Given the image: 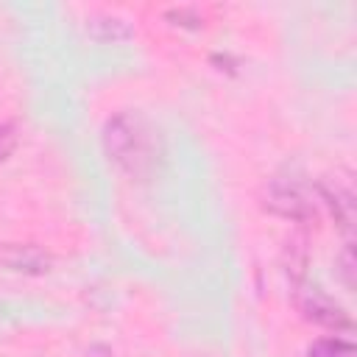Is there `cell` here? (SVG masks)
Wrapping results in <instances>:
<instances>
[{
	"label": "cell",
	"mask_w": 357,
	"mask_h": 357,
	"mask_svg": "<svg viewBox=\"0 0 357 357\" xmlns=\"http://www.w3.org/2000/svg\"><path fill=\"white\" fill-rule=\"evenodd\" d=\"M165 17L170 20V25H173V28H187V31H198V28L204 25L195 8H170V11L165 14Z\"/></svg>",
	"instance_id": "obj_10"
},
{
	"label": "cell",
	"mask_w": 357,
	"mask_h": 357,
	"mask_svg": "<svg viewBox=\"0 0 357 357\" xmlns=\"http://www.w3.org/2000/svg\"><path fill=\"white\" fill-rule=\"evenodd\" d=\"M56 268L53 251L39 243L28 240H8L0 243V271L17 276H47Z\"/></svg>",
	"instance_id": "obj_5"
},
{
	"label": "cell",
	"mask_w": 357,
	"mask_h": 357,
	"mask_svg": "<svg viewBox=\"0 0 357 357\" xmlns=\"http://www.w3.org/2000/svg\"><path fill=\"white\" fill-rule=\"evenodd\" d=\"M100 148L106 162L134 184L156 178L162 165V134L139 109H120L106 117L100 128Z\"/></svg>",
	"instance_id": "obj_1"
},
{
	"label": "cell",
	"mask_w": 357,
	"mask_h": 357,
	"mask_svg": "<svg viewBox=\"0 0 357 357\" xmlns=\"http://www.w3.org/2000/svg\"><path fill=\"white\" fill-rule=\"evenodd\" d=\"M293 301H296V310L301 312V318L307 324H315V326L329 329L335 335L337 332H351V326H354L349 310L318 284H310V282L298 284L293 290Z\"/></svg>",
	"instance_id": "obj_3"
},
{
	"label": "cell",
	"mask_w": 357,
	"mask_h": 357,
	"mask_svg": "<svg viewBox=\"0 0 357 357\" xmlns=\"http://www.w3.org/2000/svg\"><path fill=\"white\" fill-rule=\"evenodd\" d=\"M354 245H351V240H346L343 243V248L335 254V276L340 279V284L346 287V290H354Z\"/></svg>",
	"instance_id": "obj_9"
},
{
	"label": "cell",
	"mask_w": 357,
	"mask_h": 357,
	"mask_svg": "<svg viewBox=\"0 0 357 357\" xmlns=\"http://www.w3.org/2000/svg\"><path fill=\"white\" fill-rule=\"evenodd\" d=\"M84 357H114V351H112L106 343H92Z\"/></svg>",
	"instance_id": "obj_12"
},
{
	"label": "cell",
	"mask_w": 357,
	"mask_h": 357,
	"mask_svg": "<svg viewBox=\"0 0 357 357\" xmlns=\"http://www.w3.org/2000/svg\"><path fill=\"white\" fill-rule=\"evenodd\" d=\"M259 204L268 215L290 220L298 229H310L318 220V206L310 190L296 178H284V176L271 178L259 192Z\"/></svg>",
	"instance_id": "obj_2"
},
{
	"label": "cell",
	"mask_w": 357,
	"mask_h": 357,
	"mask_svg": "<svg viewBox=\"0 0 357 357\" xmlns=\"http://www.w3.org/2000/svg\"><path fill=\"white\" fill-rule=\"evenodd\" d=\"M84 31L89 39L100 42V45H117L134 36V25L117 14H92L84 22Z\"/></svg>",
	"instance_id": "obj_7"
},
{
	"label": "cell",
	"mask_w": 357,
	"mask_h": 357,
	"mask_svg": "<svg viewBox=\"0 0 357 357\" xmlns=\"http://www.w3.org/2000/svg\"><path fill=\"white\" fill-rule=\"evenodd\" d=\"M282 271H284V279H287L290 290H296L298 284L307 282V271H310V237H307V229H296L293 234L284 237Z\"/></svg>",
	"instance_id": "obj_6"
},
{
	"label": "cell",
	"mask_w": 357,
	"mask_h": 357,
	"mask_svg": "<svg viewBox=\"0 0 357 357\" xmlns=\"http://www.w3.org/2000/svg\"><path fill=\"white\" fill-rule=\"evenodd\" d=\"M304 357H357V349L349 337H340V335H326V337H318L307 346Z\"/></svg>",
	"instance_id": "obj_8"
},
{
	"label": "cell",
	"mask_w": 357,
	"mask_h": 357,
	"mask_svg": "<svg viewBox=\"0 0 357 357\" xmlns=\"http://www.w3.org/2000/svg\"><path fill=\"white\" fill-rule=\"evenodd\" d=\"M315 195L326 206V212L332 215L340 234H346V240H351V231H354V223H357V195H354L351 173L349 170H335V173L321 176L315 181Z\"/></svg>",
	"instance_id": "obj_4"
},
{
	"label": "cell",
	"mask_w": 357,
	"mask_h": 357,
	"mask_svg": "<svg viewBox=\"0 0 357 357\" xmlns=\"http://www.w3.org/2000/svg\"><path fill=\"white\" fill-rule=\"evenodd\" d=\"M20 142V131L14 123H0V162H6Z\"/></svg>",
	"instance_id": "obj_11"
}]
</instances>
